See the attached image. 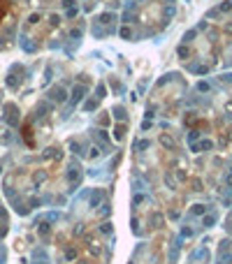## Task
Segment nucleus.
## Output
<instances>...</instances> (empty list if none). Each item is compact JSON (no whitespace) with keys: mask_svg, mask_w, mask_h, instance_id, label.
I'll use <instances>...</instances> for the list:
<instances>
[{"mask_svg":"<svg viewBox=\"0 0 232 264\" xmlns=\"http://www.w3.org/2000/svg\"><path fill=\"white\" fill-rule=\"evenodd\" d=\"M218 9H221V12H230V9H232V0H225V2H223Z\"/></svg>","mask_w":232,"mask_h":264,"instance_id":"f257e3e1","label":"nucleus"},{"mask_svg":"<svg viewBox=\"0 0 232 264\" xmlns=\"http://www.w3.org/2000/svg\"><path fill=\"white\" fill-rule=\"evenodd\" d=\"M160 141H163V146H167V148H169V146H174V141L167 137V134H163V137H160Z\"/></svg>","mask_w":232,"mask_h":264,"instance_id":"f03ea898","label":"nucleus"},{"mask_svg":"<svg viewBox=\"0 0 232 264\" xmlns=\"http://www.w3.org/2000/svg\"><path fill=\"white\" fill-rule=\"evenodd\" d=\"M123 132H126V130H123V125H118V127H116V130H114L116 139H121V137H123Z\"/></svg>","mask_w":232,"mask_h":264,"instance_id":"7ed1b4c3","label":"nucleus"},{"mask_svg":"<svg viewBox=\"0 0 232 264\" xmlns=\"http://www.w3.org/2000/svg\"><path fill=\"white\" fill-rule=\"evenodd\" d=\"M193 211H195L197 216H200V213H204V206H202V204H197V206H193Z\"/></svg>","mask_w":232,"mask_h":264,"instance_id":"20e7f679","label":"nucleus"},{"mask_svg":"<svg viewBox=\"0 0 232 264\" xmlns=\"http://www.w3.org/2000/svg\"><path fill=\"white\" fill-rule=\"evenodd\" d=\"M225 183H227V188H232V169H230V174L225 176Z\"/></svg>","mask_w":232,"mask_h":264,"instance_id":"39448f33","label":"nucleus"},{"mask_svg":"<svg viewBox=\"0 0 232 264\" xmlns=\"http://www.w3.org/2000/svg\"><path fill=\"white\" fill-rule=\"evenodd\" d=\"M114 114H116V118H121V121H123V118H126V114H123V109H116Z\"/></svg>","mask_w":232,"mask_h":264,"instance_id":"423d86ee","label":"nucleus"},{"mask_svg":"<svg viewBox=\"0 0 232 264\" xmlns=\"http://www.w3.org/2000/svg\"><path fill=\"white\" fill-rule=\"evenodd\" d=\"M179 56H181V58H186V56H188V49L181 47V49H179Z\"/></svg>","mask_w":232,"mask_h":264,"instance_id":"0eeeda50","label":"nucleus"},{"mask_svg":"<svg viewBox=\"0 0 232 264\" xmlns=\"http://www.w3.org/2000/svg\"><path fill=\"white\" fill-rule=\"evenodd\" d=\"M214 220H216V216H207V218H204V225H211Z\"/></svg>","mask_w":232,"mask_h":264,"instance_id":"6e6552de","label":"nucleus"}]
</instances>
